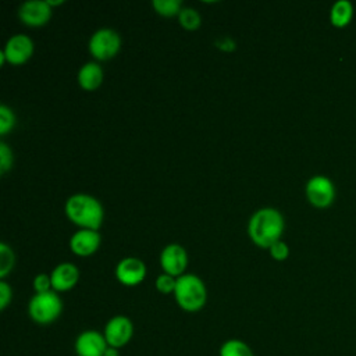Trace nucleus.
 <instances>
[{
    "mask_svg": "<svg viewBox=\"0 0 356 356\" xmlns=\"http://www.w3.org/2000/svg\"><path fill=\"white\" fill-rule=\"evenodd\" d=\"M284 227V217L277 209L263 207L250 217L248 234L256 246L268 249L274 242L281 239Z\"/></svg>",
    "mask_w": 356,
    "mask_h": 356,
    "instance_id": "obj_1",
    "label": "nucleus"
},
{
    "mask_svg": "<svg viewBox=\"0 0 356 356\" xmlns=\"http://www.w3.org/2000/svg\"><path fill=\"white\" fill-rule=\"evenodd\" d=\"M104 356H120V352L117 348H113V346H108L104 352Z\"/></svg>",
    "mask_w": 356,
    "mask_h": 356,
    "instance_id": "obj_28",
    "label": "nucleus"
},
{
    "mask_svg": "<svg viewBox=\"0 0 356 356\" xmlns=\"http://www.w3.org/2000/svg\"><path fill=\"white\" fill-rule=\"evenodd\" d=\"M152 6L157 14L168 18L179 15L181 10L184 8L179 0H153Z\"/></svg>",
    "mask_w": 356,
    "mask_h": 356,
    "instance_id": "obj_19",
    "label": "nucleus"
},
{
    "mask_svg": "<svg viewBox=\"0 0 356 356\" xmlns=\"http://www.w3.org/2000/svg\"><path fill=\"white\" fill-rule=\"evenodd\" d=\"M103 82V70L102 67L95 63L89 61L85 63L78 71V83L83 90H96Z\"/></svg>",
    "mask_w": 356,
    "mask_h": 356,
    "instance_id": "obj_15",
    "label": "nucleus"
},
{
    "mask_svg": "<svg viewBox=\"0 0 356 356\" xmlns=\"http://www.w3.org/2000/svg\"><path fill=\"white\" fill-rule=\"evenodd\" d=\"M103 335L108 346L120 349L131 341L134 335V324L127 316H114L107 321Z\"/></svg>",
    "mask_w": 356,
    "mask_h": 356,
    "instance_id": "obj_7",
    "label": "nucleus"
},
{
    "mask_svg": "<svg viewBox=\"0 0 356 356\" xmlns=\"http://www.w3.org/2000/svg\"><path fill=\"white\" fill-rule=\"evenodd\" d=\"M33 42L29 36L26 35H22V33H18V35H14L11 36L4 49L1 50L7 63L13 64V65H19V64H24L26 63L32 54H33Z\"/></svg>",
    "mask_w": 356,
    "mask_h": 356,
    "instance_id": "obj_9",
    "label": "nucleus"
},
{
    "mask_svg": "<svg viewBox=\"0 0 356 356\" xmlns=\"http://www.w3.org/2000/svg\"><path fill=\"white\" fill-rule=\"evenodd\" d=\"M47 1V4L50 6V7H54V6H60V4H63L64 3V0H46Z\"/></svg>",
    "mask_w": 356,
    "mask_h": 356,
    "instance_id": "obj_29",
    "label": "nucleus"
},
{
    "mask_svg": "<svg viewBox=\"0 0 356 356\" xmlns=\"http://www.w3.org/2000/svg\"><path fill=\"white\" fill-rule=\"evenodd\" d=\"M305 193L310 204L318 209H325L335 199V186L325 175H313L305 186Z\"/></svg>",
    "mask_w": 356,
    "mask_h": 356,
    "instance_id": "obj_6",
    "label": "nucleus"
},
{
    "mask_svg": "<svg viewBox=\"0 0 356 356\" xmlns=\"http://www.w3.org/2000/svg\"><path fill=\"white\" fill-rule=\"evenodd\" d=\"M216 46H217L220 50H222V51H232V50H235V47H236L235 40H232L231 38H227V36L220 38L218 40H216Z\"/></svg>",
    "mask_w": 356,
    "mask_h": 356,
    "instance_id": "obj_27",
    "label": "nucleus"
},
{
    "mask_svg": "<svg viewBox=\"0 0 356 356\" xmlns=\"http://www.w3.org/2000/svg\"><path fill=\"white\" fill-rule=\"evenodd\" d=\"M107 348L104 335L95 330L83 331L75 339V352L78 356H104Z\"/></svg>",
    "mask_w": 356,
    "mask_h": 356,
    "instance_id": "obj_12",
    "label": "nucleus"
},
{
    "mask_svg": "<svg viewBox=\"0 0 356 356\" xmlns=\"http://www.w3.org/2000/svg\"><path fill=\"white\" fill-rule=\"evenodd\" d=\"M174 298L178 306L185 312L200 310L207 299L204 282L195 274H182L177 278Z\"/></svg>",
    "mask_w": 356,
    "mask_h": 356,
    "instance_id": "obj_3",
    "label": "nucleus"
},
{
    "mask_svg": "<svg viewBox=\"0 0 356 356\" xmlns=\"http://www.w3.org/2000/svg\"><path fill=\"white\" fill-rule=\"evenodd\" d=\"M179 25L186 31H195L202 24L200 14L192 7H184L178 15Z\"/></svg>",
    "mask_w": 356,
    "mask_h": 356,
    "instance_id": "obj_18",
    "label": "nucleus"
},
{
    "mask_svg": "<svg viewBox=\"0 0 356 356\" xmlns=\"http://www.w3.org/2000/svg\"><path fill=\"white\" fill-rule=\"evenodd\" d=\"M100 242H102V238L97 231L79 229L72 234V236L70 239V248H71L72 253H75L81 257H88L99 249Z\"/></svg>",
    "mask_w": 356,
    "mask_h": 356,
    "instance_id": "obj_13",
    "label": "nucleus"
},
{
    "mask_svg": "<svg viewBox=\"0 0 356 356\" xmlns=\"http://www.w3.org/2000/svg\"><path fill=\"white\" fill-rule=\"evenodd\" d=\"M18 17L26 26H43L51 17V7L46 0H28L21 4Z\"/></svg>",
    "mask_w": 356,
    "mask_h": 356,
    "instance_id": "obj_8",
    "label": "nucleus"
},
{
    "mask_svg": "<svg viewBox=\"0 0 356 356\" xmlns=\"http://www.w3.org/2000/svg\"><path fill=\"white\" fill-rule=\"evenodd\" d=\"M268 252H270V256L277 260V261H282V260H286L288 256H289V248L288 245L284 242V241H277L274 242L270 248H268Z\"/></svg>",
    "mask_w": 356,
    "mask_h": 356,
    "instance_id": "obj_23",
    "label": "nucleus"
},
{
    "mask_svg": "<svg viewBox=\"0 0 356 356\" xmlns=\"http://www.w3.org/2000/svg\"><path fill=\"white\" fill-rule=\"evenodd\" d=\"M13 299V289L6 281H0V309L4 310Z\"/></svg>",
    "mask_w": 356,
    "mask_h": 356,
    "instance_id": "obj_26",
    "label": "nucleus"
},
{
    "mask_svg": "<svg viewBox=\"0 0 356 356\" xmlns=\"http://www.w3.org/2000/svg\"><path fill=\"white\" fill-rule=\"evenodd\" d=\"M33 289L36 291V293H43V292H49L53 289L51 285V277L49 274L40 273L33 278Z\"/></svg>",
    "mask_w": 356,
    "mask_h": 356,
    "instance_id": "obj_25",
    "label": "nucleus"
},
{
    "mask_svg": "<svg viewBox=\"0 0 356 356\" xmlns=\"http://www.w3.org/2000/svg\"><path fill=\"white\" fill-rule=\"evenodd\" d=\"M65 216L81 229H95L102 227L104 211L100 202L86 193H75L65 202Z\"/></svg>",
    "mask_w": 356,
    "mask_h": 356,
    "instance_id": "obj_2",
    "label": "nucleus"
},
{
    "mask_svg": "<svg viewBox=\"0 0 356 356\" xmlns=\"http://www.w3.org/2000/svg\"><path fill=\"white\" fill-rule=\"evenodd\" d=\"M88 49L90 54L100 61H107L117 56L121 49L120 35L110 28L97 29L89 39Z\"/></svg>",
    "mask_w": 356,
    "mask_h": 356,
    "instance_id": "obj_5",
    "label": "nucleus"
},
{
    "mask_svg": "<svg viewBox=\"0 0 356 356\" xmlns=\"http://www.w3.org/2000/svg\"><path fill=\"white\" fill-rule=\"evenodd\" d=\"M115 277L122 285L135 286L145 280L146 264L138 257H124L115 267Z\"/></svg>",
    "mask_w": 356,
    "mask_h": 356,
    "instance_id": "obj_11",
    "label": "nucleus"
},
{
    "mask_svg": "<svg viewBox=\"0 0 356 356\" xmlns=\"http://www.w3.org/2000/svg\"><path fill=\"white\" fill-rule=\"evenodd\" d=\"M220 356H254L248 343L241 339H228L220 348Z\"/></svg>",
    "mask_w": 356,
    "mask_h": 356,
    "instance_id": "obj_17",
    "label": "nucleus"
},
{
    "mask_svg": "<svg viewBox=\"0 0 356 356\" xmlns=\"http://www.w3.org/2000/svg\"><path fill=\"white\" fill-rule=\"evenodd\" d=\"M14 260H15V256L13 249L7 243L1 242L0 243V278H4L13 270Z\"/></svg>",
    "mask_w": 356,
    "mask_h": 356,
    "instance_id": "obj_20",
    "label": "nucleus"
},
{
    "mask_svg": "<svg viewBox=\"0 0 356 356\" xmlns=\"http://www.w3.org/2000/svg\"><path fill=\"white\" fill-rule=\"evenodd\" d=\"M13 167V152L7 143H0V172L4 174Z\"/></svg>",
    "mask_w": 356,
    "mask_h": 356,
    "instance_id": "obj_24",
    "label": "nucleus"
},
{
    "mask_svg": "<svg viewBox=\"0 0 356 356\" xmlns=\"http://www.w3.org/2000/svg\"><path fill=\"white\" fill-rule=\"evenodd\" d=\"M63 302L56 291L36 293L28 305L29 317L38 324H50L60 317Z\"/></svg>",
    "mask_w": 356,
    "mask_h": 356,
    "instance_id": "obj_4",
    "label": "nucleus"
},
{
    "mask_svg": "<svg viewBox=\"0 0 356 356\" xmlns=\"http://www.w3.org/2000/svg\"><path fill=\"white\" fill-rule=\"evenodd\" d=\"M15 125V115L6 104L0 106V135H6Z\"/></svg>",
    "mask_w": 356,
    "mask_h": 356,
    "instance_id": "obj_21",
    "label": "nucleus"
},
{
    "mask_svg": "<svg viewBox=\"0 0 356 356\" xmlns=\"http://www.w3.org/2000/svg\"><path fill=\"white\" fill-rule=\"evenodd\" d=\"M53 291L56 292H67L72 289L79 281V270L72 263H60L54 267L50 274Z\"/></svg>",
    "mask_w": 356,
    "mask_h": 356,
    "instance_id": "obj_14",
    "label": "nucleus"
},
{
    "mask_svg": "<svg viewBox=\"0 0 356 356\" xmlns=\"http://www.w3.org/2000/svg\"><path fill=\"white\" fill-rule=\"evenodd\" d=\"M353 18V4L349 0H337L330 10V22L337 28H345Z\"/></svg>",
    "mask_w": 356,
    "mask_h": 356,
    "instance_id": "obj_16",
    "label": "nucleus"
},
{
    "mask_svg": "<svg viewBox=\"0 0 356 356\" xmlns=\"http://www.w3.org/2000/svg\"><path fill=\"white\" fill-rule=\"evenodd\" d=\"M175 285H177V278L170 275V274H160L156 278V289L164 295L167 293H174L175 291Z\"/></svg>",
    "mask_w": 356,
    "mask_h": 356,
    "instance_id": "obj_22",
    "label": "nucleus"
},
{
    "mask_svg": "<svg viewBox=\"0 0 356 356\" xmlns=\"http://www.w3.org/2000/svg\"><path fill=\"white\" fill-rule=\"evenodd\" d=\"M160 266L165 274L181 277L188 266V253L178 243L167 245L160 253Z\"/></svg>",
    "mask_w": 356,
    "mask_h": 356,
    "instance_id": "obj_10",
    "label": "nucleus"
}]
</instances>
